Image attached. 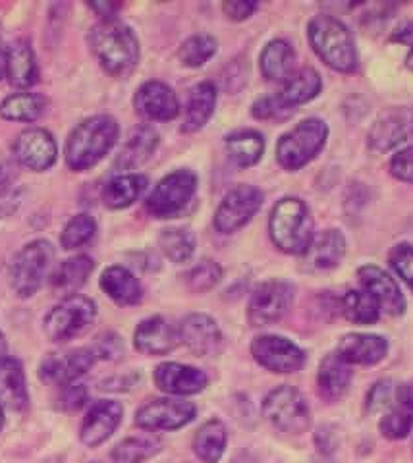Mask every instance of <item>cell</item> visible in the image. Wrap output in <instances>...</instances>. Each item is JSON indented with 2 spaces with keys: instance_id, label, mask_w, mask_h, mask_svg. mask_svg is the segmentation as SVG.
Segmentation results:
<instances>
[{
  "instance_id": "6da1fadb",
  "label": "cell",
  "mask_w": 413,
  "mask_h": 463,
  "mask_svg": "<svg viewBox=\"0 0 413 463\" xmlns=\"http://www.w3.org/2000/svg\"><path fill=\"white\" fill-rule=\"evenodd\" d=\"M118 139V124L108 114H97L74 128L66 143L68 166L83 172L95 166Z\"/></svg>"
},
{
  "instance_id": "7a4b0ae2",
  "label": "cell",
  "mask_w": 413,
  "mask_h": 463,
  "mask_svg": "<svg viewBox=\"0 0 413 463\" xmlns=\"http://www.w3.org/2000/svg\"><path fill=\"white\" fill-rule=\"evenodd\" d=\"M89 47L97 61L112 76H124L139 61V43L126 24L114 20L99 22L89 32Z\"/></svg>"
},
{
  "instance_id": "3957f363",
  "label": "cell",
  "mask_w": 413,
  "mask_h": 463,
  "mask_svg": "<svg viewBox=\"0 0 413 463\" xmlns=\"http://www.w3.org/2000/svg\"><path fill=\"white\" fill-rule=\"evenodd\" d=\"M270 240L288 255H305L313 241V216L302 199H280L268 221Z\"/></svg>"
},
{
  "instance_id": "277c9868",
  "label": "cell",
  "mask_w": 413,
  "mask_h": 463,
  "mask_svg": "<svg viewBox=\"0 0 413 463\" xmlns=\"http://www.w3.org/2000/svg\"><path fill=\"white\" fill-rule=\"evenodd\" d=\"M307 33L313 51L321 56V61L326 66L342 71V74H352L358 68L355 43L348 27L338 18L321 14V16H315L309 22Z\"/></svg>"
},
{
  "instance_id": "5b68a950",
  "label": "cell",
  "mask_w": 413,
  "mask_h": 463,
  "mask_svg": "<svg viewBox=\"0 0 413 463\" xmlns=\"http://www.w3.org/2000/svg\"><path fill=\"white\" fill-rule=\"evenodd\" d=\"M329 137V128L319 118H307L292 132L284 134L277 145V158L282 168L300 170L315 158Z\"/></svg>"
},
{
  "instance_id": "8992f818",
  "label": "cell",
  "mask_w": 413,
  "mask_h": 463,
  "mask_svg": "<svg viewBox=\"0 0 413 463\" xmlns=\"http://www.w3.org/2000/svg\"><path fill=\"white\" fill-rule=\"evenodd\" d=\"M97 318L95 303L80 294L68 296L45 317L47 336L56 344H66L91 328Z\"/></svg>"
},
{
  "instance_id": "52a82bcc",
  "label": "cell",
  "mask_w": 413,
  "mask_h": 463,
  "mask_svg": "<svg viewBox=\"0 0 413 463\" xmlns=\"http://www.w3.org/2000/svg\"><path fill=\"white\" fill-rule=\"evenodd\" d=\"M54 250L45 240L27 243L16 255L10 270L12 288L20 298H32L39 292L52 267Z\"/></svg>"
},
{
  "instance_id": "ba28073f",
  "label": "cell",
  "mask_w": 413,
  "mask_h": 463,
  "mask_svg": "<svg viewBox=\"0 0 413 463\" xmlns=\"http://www.w3.org/2000/svg\"><path fill=\"white\" fill-rule=\"evenodd\" d=\"M263 413L270 425L288 434H302L311 425L309 405L292 386L270 390L263 402Z\"/></svg>"
},
{
  "instance_id": "9c48e42d",
  "label": "cell",
  "mask_w": 413,
  "mask_h": 463,
  "mask_svg": "<svg viewBox=\"0 0 413 463\" xmlns=\"http://www.w3.org/2000/svg\"><path fill=\"white\" fill-rule=\"evenodd\" d=\"M197 190V176L190 170L168 174L145 201V209L155 219H174L186 209Z\"/></svg>"
},
{
  "instance_id": "30bf717a",
  "label": "cell",
  "mask_w": 413,
  "mask_h": 463,
  "mask_svg": "<svg viewBox=\"0 0 413 463\" xmlns=\"http://www.w3.org/2000/svg\"><path fill=\"white\" fill-rule=\"evenodd\" d=\"M195 415L197 410L192 402L156 398L137 410L136 425L144 430H174L192 423Z\"/></svg>"
},
{
  "instance_id": "8fae6325",
  "label": "cell",
  "mask_w": 413,
  "mask_h": 463,
  "mask_svg": "<svg viewBox=\"0 0 413 463\" xmlns=\"http://www.w3.org/2000/svg\"><path fill=\"white\" fill-rule=\"evenodd\" d=\"M263 205V192L253 185H238L217 209L215 228L221 234H234L244 228Z\"/></svg>"
},
{
  "instance_id": "7c38bea8",
  "label": "cell",
  "mask_w": 413,
  "mask_h": 463,
  "mask_svg": "<svg viewBox=\"0 0 413 463\" xmlns=\"http://www.w3.org/2000/svg\"><path fill=\"white\" fill-rule=\"evenodd\" d=\"M294 299V288L282 280H268L255 288L249 301L248 318L251 326L273 325L288 313Z\"/></svg>"
},
{
  "instance_id": "4fadbf2b",
  "label": "cell",
  "mask_w": 413,
  "mask_h": 463,
  "mask_svg": "<svg viewBox=\"0 0 413 463\" xmlns=\"http://www.w3.org/2000/svg\"><path fill=\"white\" fill-rule=\"evenodd\" d=\"M413 137V107H394L379 114L369 129L367 143L377 153L392 151Z\"/></svg>"
},
{
  "instance_id": "5bb4252c",
  "label": "cell",
  "mask_w": 413,
  "mask_h": 463,
  "mask_svg": "<svg viewBox=\"0 0 413 463\" xmlns=\"http://www.w3.org/2000/svg\"><path fill=\"white\" fill-rule=\"evenodd\" d=\"M258 364L273 373H296L305 364V354L294 342L275 335H263L251 342Z\"/></svg>"
},
{
  "instance_id": "9a60e30c",
  "label": "cell",
  "mask_w": 413,
  "mask_h": 463,
  "mask_svg": "<svg viewBox=\"0 0 413 463\" xmlns=\"http://www.w3.org/2000/svg\"><path fill=\"white\" fill-rule=\"evenodd\" d=\"M95 361L97 355L91 347H80V350L68 354H51L42 359L39 376L42 383L68 386L88 373L95 365Z\"/></svg>"
},
{
  "instance_id": "2e32d148",
  "label": "cell",
  "mask_w": 413,
  "mask_h": 463,
  "mask_svg": "<svg viewBox=\"0 0 413 463\" xmlns=\"http://www.w3.org/2000/svg\"><path fill=\"white\" fill-rule=\"evenodd\" d=\"M14 155H16L18 163L25 168L35 172H45L59 156V147L51 132L42 128H30L22 132L14 143Z\"/></svg>"
},
{
  "instance_id": "e0dca14e",
  "label": "cell",
  "mask_w": 413,
  "mask_h": 463,
  "mask_svg": "<svg viewBox=\"0 0 413 463\" xmlns=\"http://www.w3.org/2000/svg\"><path fill=\"white\" fill-rule=\"evenodd\" d=\"M180 342L186 344L188 350L199 357L215 355L222 345V332L215 318L203 313L188 315L178 326Z\"/></svg>"
},
{
  "instance_id": "ac0fdd59",
  "label": "cell",
  "mask_w": 413,
  "mask_h": 463,
  "mask_svg": "<svg viewBox=\"0 0 413 463\" xmlns=\"http://www.w3.org/2000/svg\"><path fill=\"white\" fill-rule=\"evenodd\" d=\"M136 110L147 120L168 122L174 120L180 105L176 93L163 81H147L136 93Z\"/></svg>"
},
{
  "instance_id": "d6986e66",
  "label": "cell",
  "mask_w": 413,
  "mask_h": 463,
  "mask_svg": "<svg viewBox=\"0 0 413 463\" xmlns=\"http://www.w3.org/2000/svg\"><path fill=\"white\" fill-rule=\"evenodd\" d=\"M358 277L365 292H369L377 299L379 307L382 311H387L392 317L404 315L406 311L404 294L400 292V288H398L396 280L389 272H384L375 265H365L358 270Z\"/></svg>"
},
{
  "instance_id": "ffe728a7",
  "label": "cell",
  "mask_w": 413,
  "mask_h": 463,
  "mask_svg": "<svg viewBox=\"0 0 413 463\" xmlns=\"http://www.w3.org/2000/svg\"><path fill=\"white\" fill-rule=\"evenodd\" d=\"M122 415H124V410L118 402H112V400L97 402L89 410V413L85 415L81 423V430H80L81 442L91 448L107 442L114 434V430L120 427Z\"/></svg>"
},
{
  "instance_id": "44dd1931",
  "label": "cell",
  "mask_w": 413,
  "mask_h": 463,
  "mask_svg": "<svg viewBox=\"0 0 413 463\" xmlns=\"http://www.w3.org/2000/svg\"><path fill=\"white\" fill-rule=\"evenodd\" d=\"M209 379L203 371L182 364H163L155 369V384L173 396H192L203 392Z\"/></svg>"
},
{
  "instance_id": "7402d4cb",
  "label": "cell",
  "mask_w": 413,
  "mask_h": 463,
  "mask_svg": "<svg viewBox=\"0 0 413 463\" xmlns=\"http://www.w3.org/2000/svg\"><path fill=\"white\" fill-rule=\"evenodd\" d=\"M134 344L141 354L166 355L180 344V335L164 317H149L137 325Z\"/></svg>"
},
{
  "instance_id": "603a6c76",
  "label": "cell",
  "mask_w": 413,
  "mask_h": 463,
  "mask_svg": "<svg viewBox=\"0 0 413 463\" xmlns=\"http://www.w3.org/2000/svg\"><path fill=\"white\" fill-rule=\"evenodd\" d=\"M389 352L387 338L377 335H346L338 344V355L353 365H375Z\"/></svg>"
},
{
  "instance_id": "cb8c5ba5",
  "label": "cell",
  "mask_w": 413,
  "mask_h": 463,
  "mask_svg": "<svg viewBox=\"0 0 413 463\" xmlns=\"http://www.w3.org/2000/svg\"><path fill=\"white\" fill-rule=\"evenodd\" d=\"M346 253V240L340 230H324L321 236L313 238L304 263L307 270H329L340 265Z\"/></svg>"
},
{
  "instance_id": "d4e9b609",
  "label": "cell",
  "mask_w": 413,
  "mask_h": 463,
  "mask_svg": "<svg viewBox=\"0 0 413 463\" xmlns=\"http://www.w3.org/2000/svg\"><path fill=\"white\" fill-rule=\"evenodd\" d=\"M5 76L14 87H32L39 80V66L32 45L23 39L6 47Z\"/></svg>"
},
{
  "instance_id": "484cf974",
  "label": "cell",
  "mask_w": 413,
  "mask_h": 463,
  "mask_svg": "<svg viewBox=\"0 0 413 463\" xmlns=\"http://www.w3.org/2000/svg\"><path fill=\"white\" fill-rule=\"evenodd\" d=\"M0 405L14 411H23L30 405L23 365L14 357L0 364Z\"/></svg>"
},
{
  "instance_id": "4316f807",
  "label": "cell",
  "mask_w": 413,
  "mask_h": 463,
  "mask_svg": "<svg viewBox=\"0 0 413 463\" xmlns=\"http://www.w3.org/2000/svg\"><path fill=\"white\" fill-rule=\"evenodd\" d=\"M217 105V87L212 81H202L197 83L192 93L190 100L186 107V116H183V124H182V132L193 134L202 129L209 118L215 112Z\"/></svg>"
},
{
  "instance_id": "83f0119b",
  "label": "cell",
  "mask_w": 413,
  "mask_h": 463,
  "mask_svg": "<svg viewBox=\"0 0 413 463\" xmlns=\"http://www.w3.org/2000/svg\"><path fill=\"white\" fill-rule=\"evenodd\" d=\"M101 288L114 303H118L122 307L137 306L144 298L139 280L124 267H108L101 277Z\"/></svg>"
},
{
  "instance_id": "f1b7e54d",
  "label": "cell",
  "mask_w": 413,
  "mask_h": 463,
  "mask_svg": "<svg viewBox=\"0 0 413 463\" xmlns=\"http://www.w3.org/2000/svg\"><path fill=\"white\" fill-rule=\"evenodd\" d=\"M352 383V369L338 354H329L319 367L317 374V386L319 392L324 400L336 402L346 394V390Z\"/></svg>"
},
{
  "instance_id": "f546056e",
  "label": "cell",
  "mask_w": 413,
  "mask_h": 463,
  "mask_svg": "<svg viewBox=\"0 0 413 463\" xmlns=\"http://www.w3.org/2000/svg\"><path fill=\"white\" fill-rule=\"evenodd\" d=\"M156 145H159V134L151 126L136 128L117 158V166L120 170H132L141 166L153 155Z\"/></svg>"
},
{
  "instance_id": "4dcf8cb0",
  "label": "cell",
  "mask_w": 413,
  "mask_h": 463,
  "mask_svg": "<svg viewBox=\"0 0 413 463\" xmlns=\"http://www.w3.org/2000/svg\"><path fill=\"white\" fill-rule=\"evenodd\" d=\"M145 187L147 178L141 174H122V176H114L103 187V201L110 209H126L141 197Z\"/></svg>"
},
{
  "instance_id": "1f68e13d",
  "label": "cell",
  "mask_w": 413,
  "mask_h": 463,
  "mask_svg": "<svg viewBox=\"0 0 413 463\" xmlns=\"http://www.w3.org/2000/svg\"><path fill=\"white\" fill-rule=\"evenodd\" d=\"M224 143L230 161L239 168L258 165L265 153V137L259 132H255V129L236 132L228 136Z\"/></svg>"
},
{
  "instance_id": "d6a6232c",
  "label": "cell",
  "mask_w": 413,
  "mask_h": 463,
  "mask_svg": "<svg viewBox=\"0 0 413 463\" xmlns=\"http://www.w3.org/2000/svg\"><path fill=\"white\" fill-rule=\"evenodd\" d=\"M294 49L282 39L270 41L261 52V71L268 81H286L294 74Z\"/></svg>"
},
{
  "instance_id": "836d02e7",
  "label": "cell",
  "mask_w": 413,
  "mask_h": 463,
  "mask_svg": "<svg viewBox=\"0 0 413 463\" xmlns=\"http://www.w3.org/2000/svg\"><path fill=\"white\" fill-rule=\"evenodd\" d=\"M321 76L317 74L313 68H304L297 70L296 74H292L282 85L280 99L284 105H288L290 109L309 103L311 99H315L321 93Z\"/></svg>"
},
{
  "instance_id": "e575fe53",
  "label": "cell",
  "mask_w": 413,
  "mask_h": 463,
  "mask_svg": "<svg viewBox=\"0 0 413 463\" xmlns=\"http://www.w3.org/2000/svg\"><path fill=\"white\" fill-rule=\"evenodd\" d=\"M226 427L219 419H211L202 429L197 430L195 439H193V450L199 459H203L205 463H217L226 448Z\"/></svg>"
},
{
  "instance_id": "d590c367",
  "label": "cell",
  "mask_w": 413,
  "mask_h": 463,
  "mask_svg": "<svg viewBox=\"0 0 413 463\" xmlns=\"http://www.w3.org/2000/svg\"><path fill=\"white\" fill-rule=\"evenodd\" d=\"M45 109V97L37 93H14L3 100L0 116L10 122H35Z\"/></svg>"
},
{
  "instance_id": "8d00e7d4",
  "label": "cell",
  "mask_w": 413,
  "mask_h": 463,
  "mask_svg": "<svg viewBox=\"0 0 413 463\" xmlns=\"http://www.w3.org/2000/svg\"><path fill=\"white\" fill-rule=\"evenodd\" d=\"M95 269V260L88 255H78L64 260L54 272L52 286L64 294H74L85 282H88L89 274Z\"/></svg>"
},
{
  "instance_id": "74e56055",
  "label": "cell",
  "mask_w": 413,
  "mask_h": 463,
  "mask_svg": "<svg viewBox=\"0 0 413 463\" xmlns=\"http://www.w3.org/2000/svg\"><path fill=\"white\" fill-rule=\"evenodd\" d=\"M340 311L355 325H375L380 317L377 299L365 289H352L340 301Z\"/></svg>"
},
{
  "instance_id": "f35d334b",
  "label": "cell",
  "mask_w": 413,
  "mask_h": 463,
  "mask_svg": "<svg viewBox=\"0 0 413 463\" xmlns=\"http://www.w3.org/2000/svg\"><path fill=\"white\" fill-rule=\"evenodd\" d=\"M161 450V440L153 434L130 437L114 446L112 459L117 463H141Z\"/></svg>"
},
{
  "instance_id": "ab89813d",
  "label": "cell",
  "mask_w": 413,
  "mask_h": 463,
  "mask_svg": "<svg viewBox=\"0 0 413 463\" xmlns=\"http://www.w3.org/2000/svg\"><path fill=\"white\" fill-rule=\"evenodd\" d=\"M159 245L173 263H186L195 251V238L188 228H166L159 238Z\"/></svg>"
},
{
  "instance_id": "60d3db41",
  "label": "cell",
  "mask_w": 413,
  "mask_h": 463,
  "mask_svg": "<svg viewBox=\"0 0 413 463\" xmlns=\"http://www.w3.org/2000/svg\"><path fill=\"white\" fill-rule=\"evenodd\" d=\"M16 178V168L10 163L0 165V219H6L20 207L22 187Z\"/></svg>"
},
{
  "instance_id": "b9f144b4",
  "label": "cell",
  "mask_w": 413,
  "mask_h": 463,
  "mask_svg": "<svg viewBox=\"0 0 413 463\" xmlns=\"http://www.w3.org/2000/svg\"><path fill=\"white\" fill-rule=\"evenodd\" d=\"M217 52V41L211 35H193L180 47V61L188 68H199Z\"/></svg>"
},
{
  "instance_id": "7bdbcfd3",
  "label": "cell",
  "mask_w": 413,
  "mask_h": 463,
  "mask_svg": "<svg viewBox=\"0 0 413 463\" xmlns=\"http://www.w3.org/2000/svg\"><path fill=\"white\" fill-rule=\"evenodd\" d=\"M95 232H97V222H95L93 216L78 214L66 224V228L62 232V236H61L62 248L68 250V251L78 250V248H81V245H85V243L93 240Z\"/></svg>"
},
{
  "instance_id": "ee69618b",
  "label": "cell",
  "mask_w": 413,
  "mask_h": 463,
  "mask_svg": "<svg viewBox=\"0 0 413 463\" xmlns=\"http://www.w3.org/2000/svg\"><path fill=\"white\" fill-rule=\"evenodd\" d=\"M186 279H188V286L193 289V292L203 294L221 282L222 269L219 263H215V260L205 259L188 272Z\"/></svg>"
},
{
  "instance_id": "f6af8a7d",
  "label": "cell",
  "mask_w": 413,
  "mask_h": 463,
  "mask_svg": "<svg viewBox=\"0 0 413 463\" xmlns=\"http://www.w3.org/2000/svg\"><path fill=\"white\" fill-rule=\"evenodd\" d=\"M379 427H380V432L389 440H402L411 432L413 413L398 405L396 410H390L387 415L380 419Z\"/></svg>"
},
{
  "instance_id": "bcb514c9",
  "label": "cell",
  "mask_w": 413,
  "mask_h": 463,
  "mask_svg": "<svg viewBox=\"0 0 413 463\" xmlns=\"http://www.w3.org/2000/svg\"><path fill=\"white\" fill-rule=\"evenodd\" d=\"M390 265L411 289H413V245L398 243L390 251Z\"/></svg>"
},
{
  "instance_id": "7dc6e473",
  "label": "cell",
  "mask_w": 413,
  "mask_h": 463,
  "mask_svg": "<svg viewBox=\"0 0 413 463\" xmlns=\"http://www.w3.org/2000/svg\"><path fill=\"white\" fill-rule=\"evenodd\" d=\"M294 109L282 103V99L277 97H263L253 105V116L258 120H284L288 118Z\"/></svg>"
},
{
  "instance_id": "c3c4849f",
  "label": "cell",
  "mask_w": 413,
  "mask_h": 463,
  "mask_svg": "<svg viewBox=\"0 0 413 463\" xmlns=\"http://www.w3.org/2000/svg\"><path fill=\"white\" fill-rule=\"evenodd\" d=\"M394 386L390 381H380L377 384H373V388L369 390L365 405H367V411L369 413H379L382 410L390 408L392 398H394Z\"/></svg>"
},
{
  "instance_id": "681fc988",
  "label": "cell",
  "mask_w": 413,
  "mask_h": 463,
  "mask_svg": "<svg viewBox=\"0 0 413 463\" xmlns=\"http://www.w3.org/2000/svg\"><path fill=\"white\" fill-rule=\"evenodd\" d=\"M91 350L95 352L97 357L117 361L124 355V344H122L120 336L114 335V332H105V335L97 338V342H95Z\"/></svg>"
},
{
  "instance_id": "f907efd6",
  "label": "cell",
  "mask_w": 413,
  "mask_h": 463,
  "mask_svg": "<svg viewBox=\"0 0 413 463\" xmlns=\"http://www.w3.org/2000/svg\"><path fill=\"white\" fill-rule=\"evenodd\" d=\"M390 174L398 180L413 184V147L396 153L390 158Z\"/></svg>"
},
{
  "instance_id": "816d5d0a",
  "label": "cell",
  "mask_w": 413,
  "mask_h": 463,
  "mask_svg": "<svg viewBox=\"0 0 413 463\" xmlns=\"http://www.w3.org/2000/svg\"><path fill=\"white\" fill-rule=\"evenodd\" d=\"M85 402H88V390L81 384H68L62 386V396H61V408L66 411H76L81 410Z\"/></svg>"
},
{
  "instance_id": "f5cc1de1",
  "label": "cell",
  "mask_w": 413,
  "mask_h": 463,
  "mask_svg": "<svg viewBox=\"0 0 413 463\" xmlns=\"http://www.w3.org/2000/svg\"><path fill=\"white\" fill-rule=\"evenodd\" d=\"M315 444H317V450L323 456L334 454L338 444H340V432H338V429L334 425H323L315 432Z\"/></svg>"
},
{
  "instance_id": "db71d44e",
  "label": "cell",
  "mask_w": 413,
  "mask_h": 463,
  "mask_svg": "<svg viewBox=\"0 0 413 463\" xmlns=\"http://www.w3.org/2000/svg\"><path fill=\"white\" fill-rule=\"evenodd\" d=\"M224 14L234 22L248 20L251 14L258 10V3H251V0H230V3L222 5Z\"/></svg>"
},
{
  "instance_id": "11a10c76",
  "label": "cell",
  "mask_w": 413,
  "mask_h": 463,
  "mask_svg": "<svg viewBox=\"0 0 413 463\" xmlns=\"http://www.w3.org/2000/svg\"><path fill=\"white\" fill-rule=\"evenodd\" d=\"M394 400L398 402V405H400V408H404V410L413 413V381L398 386L396 392H394Z\"/></svg>"
},
{
  "instance_id": "9f6ffc18",
  "label": "cell",
  "mask_w": 413,
  "mask_h": 463,
  "mask_svg": "<svg viewBox=\"0 0 413 463\" xmlns=\"http://www.w3.org/2000/svg\"><path fill=\"white\" fill-rule=\"evenodd\" d=\"M392 41L404 43V45H409L413 49V22H406L398 27L392 35Z\"/></svg>"
},
{
  "instance_id": "6f0895ef",
  "label": "cell",
  "mask_w": 413,
  "mask_h": 463,
  "mask_svg": "<svg viewBox=\"0 0 413 463\" xmlns=\"http://www.w3.org/2000/svg\"><path fill=\"white\" fill-rule=\"evenodd\" d=\"M91 8L99 14V16H103L105 20H114V16H117V10H118V5H110V3H93Z\"/></svg>"
},
{
  "instance_id": "680465c9",
  "label": "cell",
  "mask_w": 413,
  "mask_h": 463,
  "mask_svg": "<svg viewBox=\"0 0 413 463\" xmlns=\"http://www.w3.org/2000/svg\"><path fill=\"white\" fill-rule=\"evenodd\" d=\"M8 357V344H6V338L3 332H0V364Z\"/></svg>"
},
{
  "instance_id": "91938a15",
  "label": "cell",
  "mask_w": 413,
  "mask_h": 463,
  "mask_svg": "<svg viewBox=\"0 0 413 463\" xmlns=\"http://www.w3.org/2000/svg\"><path fill=\"white\" fill-rule=\"evenodd\" d=\"M5 66H6V49L3 47V43H0V80L5 76Z\"/></svg>"
},
{
  "instance_id": "94428289",
  "label": "cell",
  "mask_w": 413,
  "mask_h": 463,
  "mask_svg": "<svg viewBox=\"0 0 413 463\" xmlns=\"http://www.w3.org/2000/svg\"><path fill=\"white\" fill-rule=\"evenodd\" d=\"M406 64H408L409 70H413V49L409 51V54H408V58H406Z\"/></svg>"
},
{
  "instance_id": "6125c7cd",
  "label": "cell",
  "mask_w": 413,
  "mask_h": 463,
  "mask_svg": "<svg viewBox=\"0 0 413 463\" xmlns=\"http://www.w3.org/2000/svg\"><path fill=\"white\" fill-rule=\"evenodd\" d=\"M3 427H5V410L3 405H0V430H3Z\"/></svg>"
},
{
  "instance_id": "be15d7a7",
  "label": "cell",
  "mask_w": 413,
  "mask_h": 463,
  "mask_svg": "<svg viewBox=\"0 0 413 463\" xmlns=\"http://www.w3.org/2000/svg\"><path fill=\"white\" fill-rule=\"evenodd\" d=\"M321 463H331V461H321Z\"/></svg>"
}]
</instances>
